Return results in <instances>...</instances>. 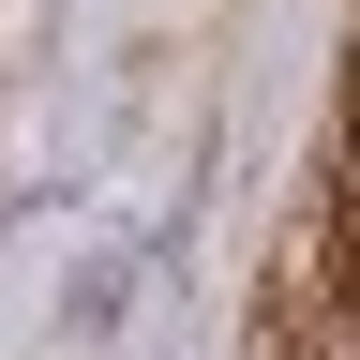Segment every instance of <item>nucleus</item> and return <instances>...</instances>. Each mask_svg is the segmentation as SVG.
Listing matches in <instances>:
<instances>
[{
    "instance_id": "1",
    "label": "nucleus",
    "mask_w": 360,
    "mask_h": 360,
    "mask_svg": "<svg viewBox=\"0 0 360 360\" xmlns=\"http://www.w3.org/2000/svg\"><path fill=\"white\" fill-rule=\"evenodd\" d=\"M45 75V0H0V90Z\"/></svg>"
},
{
    "instance_id": "2",
    "label": "nucleus",
    "mask_w": 360,
    "mask_h": 360,
    "mask_svg": "<svg viewBox=\"0 0 360 360\" xmlns=\"http://www.w3.org/2000/svg\"><path fill=\"white\" fill-rule=\"evenodd\" d=\"M345 180H360V105H345Z\"/></svg>"
}]
</instances>
